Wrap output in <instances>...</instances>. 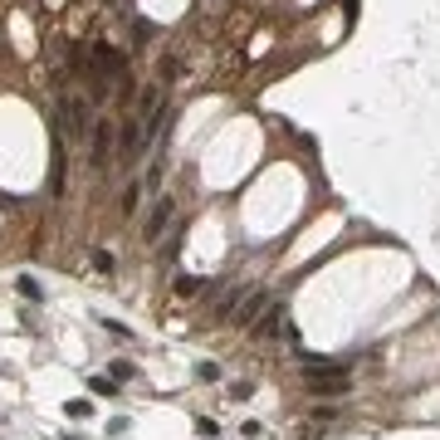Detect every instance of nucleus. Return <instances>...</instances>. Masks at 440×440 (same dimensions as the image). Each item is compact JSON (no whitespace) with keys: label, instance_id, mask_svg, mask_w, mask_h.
Returning <instances> with one entry per match:
<instances>
[{"label":"nucleus","instance_id":"nucleus-5","mask_svg":"<svg viewBox=\"0 0 440 440\" xmlns=\"http://www.w3.org/2000/svg\"><path fill=\"white\" fill-rule=\"evenodd\" d=\"M172 211H176V206H172V196H157V206H152V216H147V240H157V235H162V225L172 220Z\"/></svg>","mask_w":440,"mask_h":440},{"label":"nucleus","instance_id":"nucleus-4","mask_svg":"<svg viewBox=\"0 0 440 440\" xmlns=\"http://www.w3.org/2000/svg\"><path fill=\"white\" fill-rule=\"evenodd\" d=\"M347 377H309V392L313 396H347Z\"/></svg>","mask_w":440,"mask_h":440},{"label":"nucleus","instance_id":"nucleus-11","mask_svg":"<svg viewBox=\"0 0 440 440\" xmlns=\"http://www.w3.org/2000/svg\"><path fill=\"white\" fill-rule=\"evenodd\" d=\"M196 377H201V382H220V367L216 362H196Z\"/></svg>","mask_w":440,"mask_h":440},{"label":"nucleus","instance_id":"nucleus-10","mask_svg":"<svg viewBox=\"0 0 440 440\" xmlns=\"http://www.w3.org/2000/svg\"><path fill=\"white\" fill-rule=\"evenodd\" d=\"M108 377H112V382H132V377H137V367H132V362H112Z\"/></svg>","mask_w":440,"mask_h":440},{"label":"nucleus","instance_id":"nucleus-14","mask_svg":"<svg viewBox=\"0 0 440 440\" xmlns=\"http://www.w3.org/2000/svg\"><path fill=\"white\" fill-rule=\"evenodd\" d=\"M137 196H142V191H137V186H127V191H122V211H137Z\"/></svg>","mask_w":440,"mask_h":440},{"label":"nucleus","instance_id":"nucleus-9","mask_svg":"<svg viewBox=\"0 0 440 440\" xmlns=\"http://www.w3.org/2000/svg\"><path fill=\"white\" fill-rule=\"evenodd\" d=\"M15 289H20V299H30V304H39V284H34L30 274H20V279H15Z\"/></svg>","mask_w":440,"mask_h":440},{"label":"nucleus","instance_id":"nucleus-2","mask_svg":"<svg viewBox=\"0 0 440 440\" xmlns=\"http://www.w3.org/2000/svg\"><path fill=\"white\" fill-rule=\"evenodd\" d=\"M84 122H89L84 103H79L74 93H64V98H59V132H74V137H79V132H84Z\"/></svg>","mask_w":440,"mask_h":440},{"label":"nucleus","instance_id":"nucleus-13","mask_svg":"<svg viewBox=\"0 0 440 440\" xmlns=\"http://www.w3.org/2000/svg\"><path fill=\"white\" fill-rule=\"evenodd\" d=\"M64 411H69V416H74V421H84V416H89V411H93V401H69V406H64Z\"/></svg>","mask_w":440,"mask_h":440},{"label":"nucleus","instance_id":"nucleus-3","mask_svg":"<svg viewBox=\"0 0 440 440\" xmlns=\"http://www.w3.org/2000/svg\"><path fill=\"white\" fill-rule=\"evenodd\" d=\"M108 147H112V122L98 117V122H93V167H98V172L108 167Z\"/></svg>","mask_w":440,"mask_h":440},{"label":"nucleus","instance_id":"nucleus-8","mask_svg":"<svg viewBox=\"0 0 440 440\" xmlns=\"http://www.w3.org/2000/svg\"><path fill=\"white\" fill-rule=\"evenodd\" d=\"M54 191H64V137L54 132Z\"/></svg>","mask_w":440,"mask_h":440},{"label":"nucleus","instance_id":"nucleus-12","mask_svg":"<svg viewBox=\"0 0 440 440\" xmlns=\"http://www.w3.org/2000/svg\"><path fill=\"white\" fill-rule=\"evenodd\" d=\"M176 294H201V279H191V274H181V279H176Z\"/></svg>","mask_w":440,"mask_h":440},{"label":"nucleus","instance_id":"nucleus-6","mask_svg":"<svg viewBox=\"0 0 440 440\" xmlns=\"http://www.w3.org/2000/svg\"><path fill=\"white\" fill-rule=\"evenodd\" d=\"M352 362H304V382L309 377H347Z\"/></svg>","mask_w":440,"mask_h":440},{"label":"nucleus","instance_id":"nucleus-7","mask_svg":"<svg viewBox=\"0 0 440 440\" xmlns=\"http://www.w3.org/2000/svg\"><path fill=\"white\" fill-rule=\"evenodd\" d=\"M259 309H264V294H250V304H240V313H235V323H240V328H250Z\"/></svg>","mask_w":440,"mask_h":440},{"label":"nucleus","instance_id":"nucleus-1","mask_svg":"<svg viewBox=\"0 0 440 440\" xmlns=\"http://www.w3.org/2000/svg\"><path fill=\"white\" fill-rule=\"evenodd\" d=\"M93 69H98V79H122V74H127V59H122V49L98 44V49H93Z\"/></svg>","mask_w":440,"mask_h":440}]
</instances>
